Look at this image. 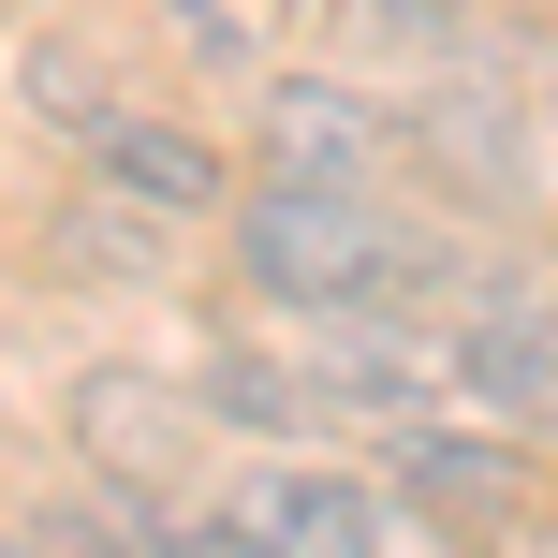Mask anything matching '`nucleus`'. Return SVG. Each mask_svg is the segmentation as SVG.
<instances>
[{
	"mask_svg": "<svg viewBox=\"0 0 558 558\" xmlns=\"http://www.w3.org/2000/svg\"><path fill=\"white\" fill-rule=\"evenodd\" d=\"M397 147H412L456 206H514L530 192V104H514V74H485V59H456V45H441V74L412 88Z\"/></svg>",
	"mask_w": 558,
	"mask_h": 558,
	"instance_id": "5",
	"label": "nucleus"
},
{
	"mask_svg": "<svg viewBox=\"0 0 558 558\" xmlns=\"http://www.w3.org/2000/svg\"><path fill=\"white\" fill-rule=\"evenodd\" d=\"M15 104L88 133V118H104V59H88V45H29V59H15Z\"/></svg>",
	"mask_w": 558,
	"mask_h": 558,
	"instance_id": "11",
	"label": "nucleus"
},
{
	"mask_svg": "<svg viewBox=\"0 0 558 558\" xmlns=\"http://www.w3.org/2000/svg\"><path fill=\"white\" fill-rule=\"evenodd\" d=\"M235 544H279V558H383V544H426L412 500L383 471H324V456H251L221 500H177V558H235Z\"/></svg>",
	"mask_w": 558,
	"mask_h": 558,
	"instance_id": "2",
	"label": "nucleus"
},
{
	"mask_svg": "<svg viewBox=\"0 0 558 558\" xmlns=\"http://www.w3.org/2000/svg\"><path fill=\"white\" fill-rule=\"evenodd\" d=\"M59 426H74V471H88V485H118V500L162 514V558H177V485H192V456H206L192 383L104 353V367H74V383H59Z\"/></svg>",
	"mask_w": 558,
	"mask_h": 558,
	"instance_id": "4",
	"label": "nucleus"
},
{
	"mask_svg": "<svg viewBox=\"0 0 558 558\" xmlns=\"http://www.w3.org/2000/svg\"><path fill=\"white\" fill-rule=\"evenodd\" d=\"M192 412H206V426H235V441H279V426L308 412V367H279L265 338H221V353L192 367Z\"/></svg>",
	"mask_w": 558,
	"mask_h": 558,
	"instance_id": "9",
	"label": "nucleus"
},
{
	"mask_svg": "<svg viewBox=\"0 0 558 558\" xmlns=\"http://www.w3.org/2000/svg\"><path fill=\"white\" fill-rule=\"evenodd\" d=\"M367 471L412 500V530H558V471L514 441V426L367 412Z\"/></svg>",
	"mask_w": 558,
	"mask_h": 558,
	"instance_id": "3",
	"label": "nucleus"
},
{
	"mask_svg": "<svg viewBox=\"0 0 558 558\" xmlns=\"http://www.w3.org/2000/svg\"><path fill=\"white\" fill-rule=\"evenodd\" d=\"M338 29L383 45V59H441L456 29H471V0H338Z\"/></svg>",
	"mask_w": 558,
	"mask_h": 558,
	"instance_id": "10",
	"label": "nucleus"
},
{
	"mask_svg": "<svg viewBox=\"0 0 558 558\" xmlns=\"http://www.w3.org/2000/svg\"><path fill=\"white\" fill-rule=\"evenodd\" d=\"M383 147H397V118L367 104L353 74H265V162H294V177H383Z\"/></svg>",
	"mask_w": 558,
	"mask_h": 558,
	"instance_id": "8",
	"label": "nucleus"
},
{
	"mask_svg": "<svg viewBox=\"0 0 558 558\" xmlns=\"http://www.w3.org/2000/svg\"><path fill=\"white\" fill-rule=\"evenodd\" d=\"M88 177H104L118 206H147V221H221V192H235L221 133L147 118V104H104V118H88Z\"/></svg>",
	"mask_w": 558,
	"mask_h": 558,
	"instance_id": "6",
	"label": "nucleus"
},
{
	"mask_svg": "<svg viewBox=\"0 0 558 558\" xmlns=\"http://www.w3.org/2000/svg\"><path fill=\"white\" fill-rule=\"evenodd\" d=\"M456 397H485L514 441H558V308L471 294V308H456Z\"/></svg>",
	"mask_w": 558,
	"mask_h": 558,
	"instance_id": "7",
	"label": "nucleus"
},
{
	"mask_svg": "<svg viewBox=\"0 0 558 558\" xmlns=\"http://www.w3.org/2000/svg\"><path fill=\"white\" fill-rule=\"evenodd\" d=\"M221 235H235V279H251L265 308H308V324H324V308H383V294L456 279L441 235L397 221L367 177H294V162L235 177V192H221Z\"/></svg>",
	"mask_w": 558,
	"mask_h": 558,
	"instance_id": "1",
	"label": "nucleus"
}]
</instances>
